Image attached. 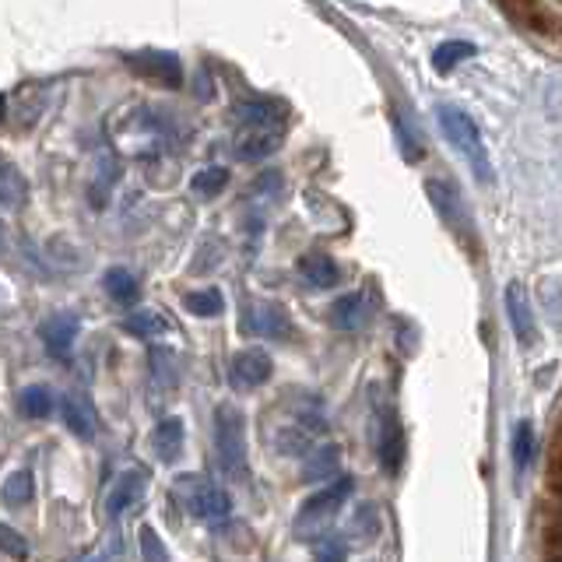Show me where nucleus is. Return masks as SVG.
<instances>
[{
  "label": "nucleus",
  "mask_w": 562,
  "mask_h": 562,
  "mask_svg": "<svg viewBox=\"0 0 562 562\" xmlns=\"http://www.w3.org/2000/svg\"><path fill=\"white\" fill-rule=\"evenodd\" d=\"M436 120H439V131H443V137L450 140V148L471 166L474 180H479V183H492V162H488V151H485V140H482L479 123H474L461 110V105H453V102H439L436 105Z\"/></svg>",
  "instance_id": "obj_1"
},
{
  "label": "nucleus",
  "mask_w": 562,
  "mask_h": 562,
  "mask_svg": "<svg viewBox=\"0 0 562 562\" xmlns=\"http://www.w3.org/2000/svg\"><path fill=\"white\" fill-rule=\"evenodd\" d=\"M351 488H356V482H351L348 474H338V479H334L327 488H321L316 496H310L295 514V524H292L295 538L321 541L327 535V527L334 524V517H338L341 503L351 496Z\"/></svg>",
  "instance_id": "obj_2"
},
{
  "label": "nucleus",
  "mask_w": 562,
  "mask_h": 562,
  "mask_svg": "<svg viewBox=\"0 0 562 562\" xmlns=\"http://www.w3.org/2000/svg\"><path fill=\"white\" fill-rule=\"evenodd\" d=\"M215 450L218 468L228 479H246V418L236 404H222L215 412Z\"/></svg>",
  "instance_id": "obj_3"
},
{
  "label": "nucleus",
  "mask_w": 562,
  "mask_h": 562,
  "mask_svg": "<svg viewBox=\"0 0 562 562\" xmlns=\"http://www.w3.org/2000/svg\"><path fill=\"white\" fill-rule=\"evenodd\" d=\"M127 67L137 78H148L162 88H180L183 85V64L169 49H145V53H127Z\"/></svg>",
  "instance_id": "obj_4"
},
{
  "label": "nucleus",
  "mask_w": 562,
  "mask_h": 562,
  "mask_svg": "<svg viewBox=\"0 0 562 562\" xmlns=\"http://www.w3.org/2000/svg\"><path fill=\"white\" fill-rule=\"evenodd\" d=\"M183 496H187V506L193 517L201 520H222L233 514V499H228V492L211 485L204 479H198V474H183Z\"/></svg>",
  "instance_id": "obj_5"
},
{
  "label": "nucleus",
  "mask_w": 562,
  "mask_h": 562,
  "mask_svg": "<svg viewBox=\"0 0 562 562\" xmlns=\"http://www.w3.org/2000/svg\"><path fill=\"white\" fill-rule=\"evenodd\" d=\"M281 140H285V127L281 123H243L236 131L233 148L246 162H257V158L274 155L281 148Z\"/></svg>",
  "instance_id": "obj_6"
},
{
  "label": "nucleus",
  "mask_w": 562,
  "mask_h": 562,
  "mask_svg": "<svg viewBox=\"0 0 562 562\" xmlns=\"http://www.w3.org/2000/svg\"><path fill=\"white\" fill-rule=\"evenodd\" d=\"M148 485H151V471L148 468H127L123 474H116L110 496H105V514L123 517L127 509H134L140 499L148 496Z\"/></svg>",
  "instance_id": "obj_7"
},
{
  "label": "nucleus",
  "mask_w": 562,
  "mask_h": 562,
  "mask_svg": "<svg viewBox=\"0 0 562 562\" xmlns=\"http://www.w3.org/2000/svg\"><path fill=\"white\" fill-rule=\"evenodd\" d=\"M78 334H81V321H78L75 313H57V316H49V321L40 324L43 348L49 351L53 359H70Z\"/></svg>",
  "instance_id": "obj_8"
},
{
  "label": "nucleus",
  "mask_w": 562,
  "mask_h": 562,
  "mask_svg": "<svg viewBox=\"0 0 562 562\" xmlns=\"http://www.w3.org/2000/svg\"><path fill=\"white\" fill-rule=\"evenodd\" d=\"M503 303H506V316H509V327H514V334H517V341L535 345L538 324H535L531 299H527V289L520 285V281H509L506 292H503Z\"/></svg>",
  "instance_id": "obj_9"
},
{
  "label": "nucleus",
  "mask_w": 562,
  "mask_h": 562,
  "mask_svg": "<svg viewBox=\"0 0 562 562\" xmlns=\"http://www.w3.org/2000/svg\"><path fill=\"white\" fill-rule=\"evenodd\" d=\"M246 324H250V330H257L260 338H274V341L292 338V316L278 303H254L250 313H246Z\"/></svg>",
  "instance_id": "obj_10"
},
{
  "label": "nucleus",
  "mask_w": 562,
  "mask_h": 562,
  "mask_svg": "<svg viewBox=\"0 0 562 562\" xmlns=\"http://www.w3.org/2000/svg\"><path fill=\"white\" fill-rule=\"evenodd\" d=\"M295 271H299V278L306 281V285H313V289H334L341 281V268H338V260H334L330 254H324V250H310V254H303L295 260Z\"/></svg>",
  "instance_id": "obj_11"
},
{
  "label": "nucleus",
  "mask_w": 562,
  "mask_h": 562,
  "mask_svg": "<svg viewBox=\"0 0 562 562\" xmlns=\"http://www.w3.org/2000/svg\"><path fill=\"white\" fill-rule=\"evenodd\" d=\"M60 418H64V426L75 436H81V439L95 436V404H92V397H88V394H81V391L64 394Z\"/></svg>",
  "instance_id": "obj_12"
},
{
  "label": "nucleus",
  "mask_w": 562,
  "mask_h": 562,
  "mask_svg": "<svg viewBox=\"0 0 562 562\" xmlns=\"http://www.w3.org/2000/svg\"><path fill=\"white\" fill-rule=\"evenodd\" d=\"M376 450H380V468L386 474H397L401 471V461H404V429H401V418L394 412H386L380 418Z\"/></svg>",
  "instance_id": "obj_13"
},
{
  "label": "nucleus",
  "mask_w": 562,
  "mask_h": 562,
  "mask_svg": "<svg viewBox=\"0 0 562 562\" xmlns=\"http://www.w3.org/2000/svg\"><path fill=\"white\" fill-rule=\"evenodd\" d=\"M271 373H274V362H271V356L263 348H243V351H236L233 356V376H236V383H243V386H260V383H268L271 380Z\"/></svg>",
  "instance_id": "obj_14"
},
{
  "label": "nucleus",
  "mask_w": 562,
  "mask_h": 562,
  "mask_svg": "<svg viewBox=\"0 0 562 562\" xmlns=\"http://www.w3.org/2000/svg\"><path fill=\"white\" fill-rule=\"evenodd\" d=\"M426 190H429V198H432L436 211L443 215V222H447L450 228H468L471 218H468V207H464V201H461V193H457V187H450V183H443V180H429Z\"/></svg>",
  "instance_id": "obj_15"
},
{
  "label": "nucleus",
  "mask_w": 562,
  "mask_h": 562,
  "mask_svg": "<svg viewBox=\"0 0 562 562\" xmlns=\"http://www.w3.org/2000/svg\"><path fill=\"white\" fill-rule=\"evenodd\" d=\"M369 316V295L366 292H348L330 306V327L334 330H359Z\"/></svg>",
  "instance_id": "obj_16"
},
{
  "label": "nucleus",
  "mask_w": 562,
  "mask_h": 562,
  "mask_svg": "<svg viewBox=\"0 0 562 562\" xmlns=\"http://www.w3.org/2000/svg\"><path fill=\"white\" fill-rule=\"evenodd\" d=\"M183 439H187L183 418L169 415V418H162V422L155 426V432H151V447H155V453L162 457L166 464H172L176 457H180V450H183Z\"/></svg>",
  "instance_id": "obj_17"
},
{
  "label": "nucleus",
  "mask_w": 562,
  "mask_h": 562,
  "mask_svg": "<svg viewBox=\"0 0 562 562\" xmlns=\"http://www.w3.org/2000/svg\"><path fill=\"white\" fill-rule=\"evenodd\" d=\"M25 198H29V183L22 169H18L11 158L0 155V204L8 211H18V207H25Z\"/></svg>",
  "instance_id": "obj_18"
},
{
  "label": "nucleus",
  "mask_w": 562,
  "mask_h": 562,
  "mask_svg": "<svg viewBox=\"0 0 562 562\" xmlns=\"http://www.w3.org/2000/svg\"><path fill=\"white\" fill-rule=\"evenodd\" d=\"M338 471H341V450L334 443H327V447H316L306 457L303 479L306 482H334V479H338Z\"/></svg>",
  "instance_id": "obj_19"
},
{
  "label": "nucleus",
  "mask_w": 562,
  "mask_h": 562,
  "mask_svg": "<svg viewBox=\"0 0 562 562\" xmlns=\"http://www.w3.org/2000/svg\"><path fill=\"white\" fill-rule=\"evenodd\" d=\"M127 334H134V338H158V334H166L169 330V321L158 310H134L123 316V324H120Z\"/></svg>",
  "instance_id": "obj_20"
},
{
  "label": "nucleus",
  "mask_w": 562,
  "mask_h": 562,
  "mask_svg": "<svg viewBox=\"0 0 562 562\" xmlns=\"http://www.w3.org/2000/svg\"><path fill=\"white\" fill-rule=\"evenodd\" d=\"M53 404H57V397H53V391L46 383H32L18 394V412H22L25 418H49Z\"/></svg>",
  "instance_id": "obj_21"
},
{
  "label": "nucleus",
  "mask_w": 562,
  "mask_h": 562,
  "mask_svg": "<svg viewBox=\"0 0 562 562\" xmlns=\"http://www.w3.org/2000/svg\"><path fill=\"white\" fill-rule=\"evenodd\" d=\"M105 292H110V299H116L120 306H134L140 299V281L127 268H110L105 271Z\"/></svg>",
  "instance_id": "obj_22"
},
{
  "label": "nucleus",
  "mask_w": 562,
  "mask_h": 562,
  "mask_svg": "<svg viewBox=\"0 0 562 562\" xmlns=\"http://www.w3.org/2000/svg\"><path fill=\"white\" fill-rule=\"evenodd\" d=\"M474 43H464V40H447V43H439L432 49V67L439 70V75H450V70L457 64H464L468 57H474Z\"/></svg>",
  "instance_id": "obj_23"
},
{
  "label": "nucleus",
  "mask_w": 562,
  "mask_h": 562,
  "mask_svg": "<svg viewBox=\"0 0 562 562\" xmlns=\"http://www.w3.org/2000/svg\"><path fill=\"white\" fill-rule=\"evenodd\" d=\"M35 496V474L29 468H18L14 474L4 479V488H0V499L8 506H25Z\"/></svg>",
  "instance_id": "obj_24"
},
{
  "label": "nucleus",
  "mask_w": 562,
  "mask_h": 562,
  "mask_svg": "<svg viewBox=\"0 0 562 562\" xmlns=\"http://www.w3.org/2000/svg\"><path fill=\"white\" fill-rule=\"evenodd\" d=\"M535 453H538V436H535L531 422L524 418L514 429V464H517V471H527V464L535 461Z\"/></svg>",
  "instance_id": "obj_25"
},
{
  "label": "nucleus",
  "mask_w": 562,
  "mask_h": 562,
  "mask_svg": "<svg viewBox=\"0 0 562 562\" xmlns=\"http://www.w3.org/2000/svg\"><path fill=\"white\" fill-rule=\"evenodd\" d=\"M225 187H228V169L225 166H207L190 180V190L198 193V198H215V193H222Z\"/></svg>",
  "instance_id": "obj_26"
},
{
  "label": "nucleus",
  "mask_w": 562,
  "mask_h": 562,
  "mask_svg": "<svg viewBox=\"0 0 562 562\" xmlns=\"http://www.w3.org/2000/svg\"><path fill=\"white\" fill-rule=\"evenodd\" d=\"M183 306H187V313H193V316H218V313L225 310L222 292H218V289L190 292V295L183 299Z\"/></svg>",
  "instance_id": "obj_27"
},
{
  "label": "nucleus",
  "mask_w": 562,
  "mask_h": 562,
  "mask_svg": "<svg viewBox=\"0 0 562 562\" xmlns=\"http://www.w3.org/2000/svg\"><path fill=\"white\" fill-rule=\"evenodd\" d=\"M137 541H140V559L145 562H169V549L162 544V538H158L155 527H140L137 531Z\"/></svg>",
  "instance_id": "obj_28"
},
{
  "label": "nucleus",
  "mask_w": 562,
  "mask_h": 562,
  "mask_svg": "<svg viewBox=\"0 0 562 562\" xmlns=\"http://www.w3.org/2000/svg\"><path fill=\"white\" fill-rule=\"evenodd\" d=\"M0 552L11 555V559H25V555H29V544H25L22 535L14 531V527H4V524H0Z\"/></svg>",
  "instance_id": "obj_29"
},
{
  "label": "nucleus",
  "mask_w": 562,
  "mask_h": 562,
  "mask_svg": "<svg viewBox=\"0 0 562 562\" xmlns=\"http://www.w3.org/2000/svg\"><path fill=\"white\" fill-rule=\"evenodd\" d=\"M348 559V549L341 538H330L324 535L321 541H316V562H345Z\"/></svg>",
  "instance_id": "obj_30"
},
{
  "label": "nucleus",
  "mask_w": 562,
  "mask_h": 562,
  "mask_svg": "<svg viewBox=\"0 0 562 562\" xmlns=\"http://www.w3.org/2000/svg\"><path fill=\"white\" fill-rule=\"evenodd\" d=\"M397 140H401V148H404V158H408V162H418V158L426 155V148L418 145L415 131H412L408 123H404L401 116H397Z\"/></svg>",
  "instance_id": "obj_31"
},
{
  "label": "nucleus",
  "mask_w": 562,
  "mask_h": 562,
  "mask_svg": "<svg viewBox=\"0 0 562 562\" xmlns=\"http://www.w3.org/2000/svg\"><path fill=\"white\" fill-rule=\"evenodd\" d=\"M4 105H8V102H4V95H0V120H4Z\"/></svg>",
  "instance_id": "obj_32"
}]
</instances>
